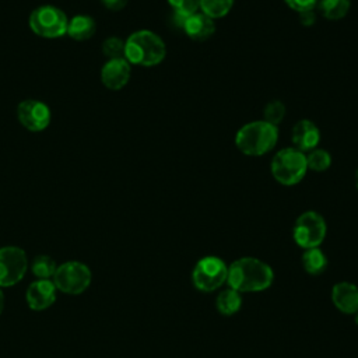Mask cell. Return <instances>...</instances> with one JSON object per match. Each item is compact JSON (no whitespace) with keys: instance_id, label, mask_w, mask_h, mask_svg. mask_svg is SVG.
Returning a JSON list of instances; mask_svg holds the SVG:
<instances>
[{"instance_id":"1","label":"cell","mask_w":358,"mask_h":358,"mask_svg":"<svg viewBox=\"0 0 358 358\" xmlns=\"http://www.w3.org/2000/svg\"><path fill=\"white\" fill-rule=\"evenodd\" d=\"M274 274L271 267L256 257H241L228 268L227 281L238 292H257L268 288Z\"/></svg>"},{"instance_id":"2","label":"cell","mask_w":358,"mask_h":358,"mask_svg":"<svg viewBox=\"0 0 358 358\" xmlns=\"http://www.w3.org/2000/svg\"><path fill=\"white\" fill-rule=\"evenodd\" d=\"M166 57V45L162 38L150 29H138L124 39V59L131 66L154 67Z\"/></svg>"},{"instance_id":"3","label":"cell","mask_w":358,"mask_h":358,"mask_svg":"<svg viewBox=\"0 0 358 358\" xmlns=\"http://www.w3.org/2000/svg\"><path fill=\"white\" fill-rule=\"evenodd\" d=\"M278 127L263 119L248 122L235 133V147L248 157H262L274 150L278 143Z\"/></svg>"},{"instance_id":"4","label":"cell","mask_w":358,"mask_h":358,"mask_svg":"<svg viewBox=\"0 0 358 358\" xmlns=\"http://www.w3.org/2000/svg\"><path fill=\"white\" fill-rule=\"evenodd\" d=\"M270 173L282 186H295L308 173L306 155L295 147L278 150L270 162Z\"/></svg>"},{"instance_id":"5","label":"cell","mask_w":358,"mask_h":358,"mask_svg":"<svg viewBox=\"0 0 358 358\" xmlns=\"http://www.w3.org/2000/svg\"><path fill=\"white\" fill-rule=\"evenodd\" d=\"M69 18L66 13L53 4H42L34 8L28 17L29 29L41 38L56 39L67 32Z\"/></svg>"},{"instance_id":"6","label":"cell","mask_w":358,"mask_h":358,"mask_svg":"<svg viewBox=\"0 0 358 358\" xmlns=\"http://www.w3.org/2000/svg\"><path fill=\"white\" fill-rule=\"evenodd\" d=\"M227 277L228 267L217 256L201 257L192 271V281L194 287L203 292L215 291L227 281Z\"/></svg>"},{"instance_id":"7","label":"cell","mask_w":358,"mask_h":358,"mask_svg":"<svg viewBox=\"0 0 358 358\" xmlns=\"http://www.w3.org/2000/svg\"><path fill=\"white\" fill-rule=\"evenodd\" d=\"M53 284L56 289L64 294H81L91 284V270L84 263L66 262L57 266L53 275Z\"/></svg>"},{"instance_id":"8","label":"cell","mask_w":358,"mask_h":358,"mask_svg":"<svg viewBox=\"0 0 358 358\" xmlns=\"http://www.w3.org/2000/svg\"><path fill=\"white\" fill-rule=\"evenodd\" d=\"M294 241L303 249L319 248L326 236V221L316 211L302 213L292 228Z\"/></svg>"},{"instance_id":"9","label":"cell","mask_w":358,"mask_h":358,"mask_svg":"<svg viewBox=\"0 0 358 358\" xmlns=\"http://www.w3.org/2000/svg\"><path fill=\"white\" fill-rule=\"evenodd\" d=\"M28 259L18 246L0 248V287H10L20 282L27 271Z\"/></svg>"},{"instance_id":"10","label":"cell","mask_w":358,"mask_h":358,"mask_svg":"<svg viewBox=\"0 0 358 358\" xmlns=\"http://www.w3.org/2000/svg\"><path fill=\"white\" fill-rule=\"evenodd\" d=\"M17 119L28 131L39 133L50 124L52 112L48 103L39 99H24L17 106Z\"/></svg>"},{"instance_id":"11","label":"cell","mask_w":358,"mask_h":358,"mask_svg":"<svg viewBox=\"0 0 358 358\" xmlns=\"http://www.w3.org/2000/svg\"><path fill=\"white\" fill-rule=\"evenodd\" d=\"M101 83L110 91L124 88L131 77V64L124 59H109L101 67Z\"/></svg>"},{"instance_id":"12","label":"cell","mask_w":358,"mask_h":358,"mask_svg":"<svg viewBox=\"0 0 358 358\" xmlns=\"http://www.w3.org/2000/svg\"><path fill=\"white\" fill-rule=\"evenodd\" d=\"M320 130L316 126L315 122L309 119H301L298 120L292 130H291V143L292 147L302 152H308L316 147H319L320 143Z\"/></svg>"},{"instance_id":"13","label":"cell","mask_w":358,"mask_h":358,"mask_svg":"<svg viewBox=\"0 0 358 358\" xmlns=\"http://www.w3.org/2000/svg\"><path fill=\"white\" fill-rule=\"evenodd\" d=\"M182 31L187 38L196 42H204L210 39L215 32V20L210 18L200 10L187 15Z\"/></svg>"},{"instance_id":"14","label":"cell","mask_w":358,"mask_h":358,"mask_svg":"<svg viewBox=\"0 0 358 358\" xmlns=\"http://www.w3.org/2000/svg\"><path fill=\"white\" fill-rule=\"evenodd\" d=\"M56 299V287L50 280L34 281L27 289L28 306L34 310H43L53 305Z\"/></svg>"},{"instance_id":"15","label":"cell","mask_w":358,"mask_h":358,"mask_svg":"<svg viewBox=\"0 0 358 358\" xmlns=\"http://www.w3.org/2000/svg\"><path fill=\"white\" fill-rule=\"evenodd\" d=\"M331 299L343 313H355L358 309V287L347 281L338 282L331 289Z\"/></svg>"},{"instance_id":"16","label":"cell","mask_w":358,"mask_h":358,"mask_svg":"<svg viewBox=\"0 0 358 358\" xmlns=\"http://www.w3.org/2000/svg\"><path fill=\"white\" fill-rule=\"evenodd\" d=\"M96 32V22L95 20L88 14H77L69 18L67 22V32L73 41L84 42L91 39Z\"/></svg>"},{"instance_id":"17","label":"cell","mask_w":358,"mask_h":358,"mask_svg":"<svg viewBox=\"0 0 358 358\" xmlns=\"http://www.w3.org/2000/svg\"><path fill=\"white\" fill-rule=\"evenodd\" d=\"M351 8L350 0H319L316 4V11L329 21L343 20Z\"/></svg>"},{"instance_id":"18","label":"cell","mask_w":358,"mask_h":358,"mask_svg":"<svg viewBox=\"0 0 358 358\" xmlns=\"http://www.w3.org/2000/svg\"><path fill=\"white\" fill-rule=\"evenodd\" d=\"M215 305L221 315L231 316V315L236 313L242 305L241 292L235 291L234 288H227L218 294Z\"/></svg>"},{"instance_id":"19","label":"cell","mask_w":358,"mask_h":358,"mask_svg":"<svg viewBox=\"0 0 358 358\" xmlns=\"http://www.w3.org/2000/svg\"><path fill=\"white\" fill-rule=\"evenodd\" d=\"M302 266H303L305 271L316 275V274H320L324 271V268L327 266V259L319 248L305 249V253L302 255Z\"/></svg>"},{"instance_id":"20","label":"cell","mask_w":358,"mask_h":358,"mask_svg":"<svg viewBox=\"0 0 358 358\" xmlns=\"http://www.w3.org/2000/svg\"><path fill=\"white\" fill-rule=\"evenodd\" d=\"M235 0H200L199 10L213 20L224 18L229 14Z\"/></svg>"},{"instance_id":"21","label":"cell","mask_w":358,"mask_h":358,"mask_svg":"<svg viewBox=\"0 0 358 358\" xmlns=\"http://www.w3.org/2000/svg\"><path fill=\"white\" fill-rule=\"evenodd\" d=\"M306 165H308V171H313V172H324L331 166V154L324 150V148H313L310 151H308L306 154Z\"/></svg>"},{"instance_id":"22","label":"cell","mask_w":358,"mask_h":358,"mask_svg":"<svg viewBox=\"0 0 358 358\" xmlns=\"http://www.w3.org/2000/svg\"><path fill=\"white\" fill-rule=\"evenodd\" d=\"M57 266L56 262L46 255H41L36 256L31 264V270L32 273L39 278V280H49L50 277L55 275Z\"/></svg>"},{"instance_id":"23","label":"cell","mask_w":358,"mask_h":358,"mask_svg":"<svg viewBox=\"0 0 358 358\" xmlns=\"http://www.w3.org/2000/svg\"><path fill=\"white\" fill-rule=\"evenodd\" d=\"M285 113H287L285 105L278 99H273L267 102L263 109V120L278 127V124L284 120Z\"/></svg>"},{"instance_id":"24","label":"cell","mask_w":358,"mask_h":358,"mask_svg":"<svg viewBox=\"0 0 358 358\" xmlns=\"http://www.w3.org/2000/svg\"><path fill=\"white\" fill-rule=\"evenodd\" d=\"M101 49L108 60L124 57V39H122L119 36H108L102 42Z\"/></svg>"},{"instance_id":"25","label":"cell","mask_w":358,"mask_h":358,"mask_svg":"<svg viewBox=\"0 0 358 358\" xmlns=\"http://www.w3.org/2000/svg\"><path fill=\"white\" fill-rule=\"evenodd\" d=\"M166 1L175 13L183 14V15H190L199 11L200 0H166Z\"/></svg>"},{"instance_id":"26","label":"cell","mask_w":358,"mask_h":358,"mask_svg":"<svg viewBox=\"0 0 358 358\" xmlns=\"http://www.w3.org/2000/svg\"><path fill=\"white\" fill-rule=\"evenodd\" d=\"M317 1L319 0H284V3L295 13H301V11H306V10H316Z\"/></svg>"},{"instance_id":"27","label":"cell","mask_w":358,"mask_h":358,"mask_svg":"<svg viewBox=\"0 0 358 358\" xmlns=\"http://www.w3.org/2000/svg\"><path fill=\"white\" fill-rule=\"evenodd\" d=\"M296 14H298L299 24L306 27V28L315 25L316 18H317V11L316 10H306V11H301V13H296Z\"/></svg>"},{"instance_id":"28","label":"cell","mask_w":358,"mask_h":358,"mask_svg":"<svg viewBox=\"0 0 358 358\" xmlns=\"http://www.w3.org/2000/svg\"><path fill=\"white\" fill-rule=\"evenodd\" d=\"M101 1H102L103 7L108 8L109 11H120L129 3V0H101Z\"/></svg>"},{"instance_id":"29","label":"cell","mask_w":358,"mask_h":358,"mask_svg":"<svg viewBox=\"0 0 358 358\" xmlns=\"http://www.w3.org/2000/svg\"><path fill=\"white\" fill-rule=\"evenodd\" d=\"M3 308H4V295H3V292L0 289V313L3 312Z\"/></svg>"},{"instance_id":"30","label":"cell","mask_w":358,"mask_h":358,"mask_svg":"<svg viewBox=\"0 0 358 358\" xmlns=\"http://www.w3.org/2000/svg\"><path fill=\"white\" fill-rule=\"evenodd\" d=\"M354 180H355V187H357V190H358V168H357V171H355V175H354Z\"/></svg>"},{"instance_id":"31","label":"cell","mask_w":358,"mask_h":358,"mask_svg":"<svg viewBox=\"0 0 358 358\" xmlns=\"http://www.w3.org/2000/svg\"><path fill=\"white\" fill-rule=\"evenodd\" d=\"M355 322H357V324H358V309H357V312H355Z\"/></svg>"}]
</instances>
